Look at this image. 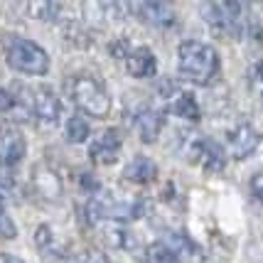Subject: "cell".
<instances>
[{
	"label": "cell",
	"instance_id": "obj_11",
	"mask_svg": "<svg viewBox=\"0 0 263 263\" xmlns=\"http://www.w3.org/2000/svg\"><path fill=\"white\" fill-rule=\"evenodd\" d=\"M167 243L175 249V256L180 263H204V251L187 234H175Z\"/></svg>",
	"mask_w": 263,
	"mask_h": 263
},
{
	"label": "cell",
	"instance_id": "obj_5",
	"mask_svg": "<svg viewBox=\"0 0 263 263\" xmlns=\"http://www.w3.org/2000/svg\"><path fill=\"white\" fill-rule=\"evenodd\" d=\"M258 145H261V133L249 123H243V126H239L236 130L229 133V148L234 153V158H239V160L249 158Z\"/></svg>",
	"mask_w": 263,
	"mask_h": 263
},
{
	"label": "cell",
	"instance_id": "obj_7",
	"mask_svg": "<svg viewBox=\"0 0 263 263\" xmlns=\"http://www.w3.org/2000/svg\"><path fill=\"white\" fill-rule=\"evenodd\" d=\"M25 150H27L25 138L17 130H3L0 133V162L3 165H8V167L17 165L25 158Z\"/></svg>",
	"mask_w": 263,
	"mask_h": 263
},
{
	"label": "cell",
	"instance_id": "obj_28",
	"mask_svg": "<svg viewBox=\"0 0 263 263\" xmlns=\"http://www.w3.org/2000/svg\"><path fill=\"white\" fill-rule=\"evenodd\" d=\"M258 77H261V81H263V59L258 62Z\"/></svg>",
	"mask_w": 263,
	"mask_h": 263
},
{
	"label": "cell",
	"instance_id": "obj_18",
	"mask_svg": "<svg viewBox=\"0 0 263 263\" xmlns=\"http://www.w3.org/2000/svg\"><path fill=\"white\" fill-rule=\"evenodd\" d=\"M30 12H32L37 20H57L59 5L57 3H32Z\"/></svg>",
	"mask_w": 263,
	"mask_h": 263
},
{
	"label": "cell",
	"instance_id": "obj_27",
	"mask_svg": "<svg viewBox=\"0 0 263 263\" xmlns=\"http://www.w3.org/2000/svg\"><path fill=\"white\" fill-rule=\"evenodd\" d=\"M64 263H86V256H69Z\"/></svg>",
	"mask_w": 263,
	"mask_h": 263
},
{
	"label": "cell",
	"instance_id": "obj_25",
	"mask_svg": "<svg viewBox=\"0 0 263 263\" xmlns=\"http://www.w3.org/2000/svg\"><path fill=\"white\" fill-rule=\"evenodd\" d=\"M0 263H25L23 258L12 256V253H0Z\"/></svg>",
	"mask_w": 263,
	"mask_h": 263
},
{
	"label": "cell",
	"instance_id": "obj_23",
	"mask_svg": "<svg viewBox=\"0 0 263 263\" xmlns=\"http://www.w3.org/2000/svg\"><path fill=\"white\" fill-rule=\"evenodd\" d=\"M111 52H114V57H118V59H123V57H128L130 52H128V42L126 40H118L116 45H111Z\"/></svg>",
	"mask_w": 263,
	"mask_h": 263
},
{
	"label": "cell",
	"instance_id": "obj_26",
	"mask_svg": "<svg viewBox=\"0 0 263 263\" xmlns=\"http://www.w3.org/2000/svg\"><path fill=\"white\" fill-rule=\"evenodd\" d=\"M86 263H108V261H106V256H101V253H91V256H86Z\"/></svg>",
	"mask_w": 263,
	"mask_h": 263
},
{
	"label": "cell",
	"instance_id": "obj_1",
	"mask_svg": "<svg viewBox=\"0 0 263 263\" xmlns=\"http://www.w3.org/2000/svg\"><path fill=\"white\" fill-rule=\"evenodd\" d=\"M177 71L180 77L195 81V84H209L219 71V54L214 47L187 40L177 47Z\"/></svg>",
	"mask_w": 263,
	"mask_h": 263
},
{
	"label": "cell",
	"instance_id": "obj_17",
	"mask_svg": "<svg viewBox=\"0 0 263 263\" xmlns=\"http://www.w3.org/2000/svg\"><path fill=\"white\" fill-rule=\"evenodd\" d=\"M91 133V128L86 123V118H81V116H71L67 121V140L69 143H74V145H79V143H86V138Z\"/></svg>",
	"mask_w": 263,
	"mask_h": 263
},
{
	"label": "cell",
	"instance_id": "obj_10",
	"mask_svg": "<svg viewBox=\"0 0 263 263\" xmlns=\"http://www.w3.org/2000/svg\"><path fill=\"white\" fill-rule=\"evenodd\" d=\"M162 123H165L162 111H155V108H145V111H140L138 118H136L140 140H143V143H155L158 136H160V130H162Z\"/></svg>",
	"mask_w": 263,
	"mask_h": 263
},
{
	"label": "cell",
	"instance_id": "obj_29",
	"mask_svg": "<svg viewBox=\"0 0 263 263\" xmlns=\"http://www.w3.org/2000/svg\"><path fill=\"white\" fill-rule=\"evenodd\" d=\"M3 214H5V209H3V199H0V217H3Z\"/></svg>",
	"mask_w": 263,
	"mask_h": 263
},
{
	"label": "cell",
	"instance_id": "obj_15",
	"mask_svg": "<svg viewBox=\"0 0 263 263\" xmlns=\"http://www.w3.org/2000/svg\"><path fill=\"white\" fill-rule=\"evenodd\" d=\"M172 111L180 116V118L192 121V123H197V121L202 118L199 103L195 101V96H192V93H180V96H177V101H175V106H172Z\"/></svg>",
	"mask_w": 263,
	"mask_h": 263
},
{
	"label": "cell",
	"instance_id": "obj_13",
	"mask_svg": "<svg viewBox=\"0 0 263 263\" xmlns=\"http://www.w3.org/2000/svg\"><path fill=\"white\" fill-rule=\"evenodd\" d=\"M34 187L45 199H59L62 197V180L47 167H34Z\"/></svg>",
	"mask_w": 263,
	"mask_h": 263
},
{
	"label": "cell",
	"instance_id": "obj_14",
	"mask_svg": "<svg viewBox=\"0 0 263 263\" xmlns=\"http://www.w3.org/2000/svg\"><path fill=\"white\" fill-rule=\"evenodd\" d=\"M197 150L202 153V167L209 172H219V170H224V153H221V148L219 145H214V143H199L197 145Z\"/></svg>",
	"mask_w": 263,
	"mask_h": 263
},
{
	"label": "cell",
	"instance_id": "obj_12",
	"mask_svg": "<svg viewBox=\"0 0 263 263\" xmlns=\"http://www.w3.org/2000/svg\"><path fill=\"white\" fill-rule=\"evenodd\" d=\"M123 175H126V180H130V182H136V184H148L155 180L158 167H155V162L150 160V158L138 155V158H133V160L126 165Z\"/></svg>",
	"mask_w": 263,
	"mask_h": 263
},
{
	"label": "cell",
	"instance_id": "obj_6",
	"mask_svg": "<svg viewBox=\"0 0 263 263\" xmlns=\"http://www.w3.org/2000/svg\"><path fill=\"white\" fill-rule=\"evenodd\" d=\"M59 114H62V103L54 91L49 86H40L34 91V116L47 126H54L59 121Z\"/></svg>",
	"mask_w": 263,
	"mask_h": 263
},
{
	"label": "cell",
	"instance_id": "obj_8",
	"mask_svg": "<svg viewBox=\"0 0 263 263\" xmlns=\"http://www.w3.org/2000/svg\"><path fill=\"white\" fill-rule=\"evenodd\" d=\"M133 10H138L143 23L155 25V27H170L175 23L172 5H167V3H138V5H133Z\"/></svg>",
	"mask_w": 263,
	"mask_h": 263
},
{
	"label": "cell",
	"instance_id": "obj_20",
	"mask_svg": "<svg viewBox=\"0 0 263 263\" xmlns=\"http://www.w3.org/2000/svg\"><path fill=\"white\" fill-rule=\"evenodd\" d=\"M0 236L3 239H15L17 236V229H15V224H12V219L8 214L0 217Z\"/></svg>",
	"mask_w": 263,
	"mask_h": 263
},
{
	"label": "cell",
	"instance_id": "obj_2",
	"mask_svg": "<svg viewBox=\"0 0 263 263\" xmlns=\"http://www.w3.org/2000/svg\"><path fill=\"white\" fill-rule=\"evenodd\" d=\"M64 89H67L69 99L77 103V108L93 118H106L111 111V96L93 77H84V74L71 77L64 84Z\"/></svg>",
	"mask_w": 263,
	"mask_h": 263
},
{
	"label": "cell",
	"instance_id": "obj_3",
	"mask_svg": "<svg viewBox=\"0 0 263 263\" xmlns=\"http://www.w3.org/2000/svg\"><path fill=\"white\" fill-rule=\"evenodd\" d=\"M5 59L15 71L30 77H45L49 71V57L42 47L25 37H5Z\"/></svg>",
	"mask_w": 263,
	"mask_h": 263
},
{
	"label": "cell",
	"instance_id": "obj_19",
	"mask_svg": "<svg viewBox=\"0 0 263 263\" xmlns=\"http://www.w3.org/2000/svg\"><path fill=\"white\" fill-rule=\"evenodd\" d=\"M34 243H37V249L47 251V246L52 243V229H49V224H40V227H37V231H34Z\"/></svg>",
	"mask_w": 263,
	"mask_h": 263
},
{
	"label": "cell",
	"instance_id": "obj_21",
	"mask_svg": "<svg viewBox=\"0 0 263 263\" xmlns=\"http://www.w3.org/2000/svg\"><path fill=\"white\" fill-rule=\"evenodd\" d=\"M12 106H15V96L8 89H0V114H8Z\"/></svg>",
	"mask_w": 263,
	"mask_h": 263
},
{
	"label": "cell",
	"instance_id": "obj_9",
	"mask_svg": "<svg viewBox=\"0 0 263 263\" xmlns=\"http://www.w3.org/2000/svg\"><path fill=\"white\" fill-rule=\"evenodd\" d=\"M128 64V71L136 77V79H150V77H155V71H158V62H155V54L150 52L148 47H138L133 49L126 59Z\"/></svg>",
	"mask_w": 263,
	"mask_h": 263
},
{
	"label": "cell",
	"instance_id": "obj_16",
	"mask_svg": "<svg viewBox=\"0 0 263 263\" xmlns=\"http://www.w3.org/2000/svg\"><path fill=\"white\" fill-rule=\"evenodd\" d=\"M145 258L150 263H177V256H175V249H172L167 241H155L145 249Z\"/></svg>",
	"mask_w": 263,
	"mask_h": 263
},
{
	"label": "cell",
	"instance_id": "obj_24",
	"mask_svg": "<svg viewBox=\"0 0 263 263\" xmlns=\"http://www.w3.org/2000/svg\"><path fill=\"white\" fill-rule=\"evenodd\" d=\"M79 182H81V187L89 190V192H96V190H99V182L91 177V172H84V175L79 177Z\"/></svg>",
	"mask_w": 263,
	"mask_h": 263
},
{
	"label": "cell",
	"instance_id": "obj_22",
	"mask_svg": "<svg viewBox=\"0 0 263 263\" xmlns=\"http://www.w3.org/2000/svg\"><path fill=\"white\" fill-rule=\"evenodd\" d=\"M251 192L256 199H263V172H256L251 177Z\"/></svg>",
	"mask_w": 263,
	"mask_h": 263
},
{
	"label": "cell",
	"instance_id": "obj_4",
	"mask_svg": "<svg viewBox=\"0 0 263 263\" xmlns=\"http://www.w3.org/2000/svg\"><path fill=\"white\" fill-rule=\"evenodd\" d=\"M121 145H123L121 130L108 128V130H103L101 136L96 138V143L91 145L89 155H91V160L96 162V165H114L116 158H118V153H121Z\"/></svg>",
	"mask_w": 263,
	"mask_h": 263
}]
</instances>
